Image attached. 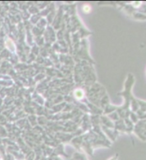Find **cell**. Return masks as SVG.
I'll list each match as a JSON object with an SVG mask.
<instances>
[{
    "instance_id": "cell-1",
    "label": "cell",
    "mask_w": 146,
    "mask_h": 160,
    "mask_svg": "<svg viewBox=\"0 0 146 160\" xmlns=\"http://www.w3.org/2000/svg\"><path fill=\"white\" fill-rule=\"evenodd\" d=\"M74 95H75V97L77 99H82L83 97V90H80V89L76 90L75 93H74Z\"/></svg>"
},
{
    "instance_id": "cell-2",
    "label": "cell",
    "mask_w": 146,
    "mask_h": 160,
    "mask_svg": "<svg viewBox=\"0 0 146 160\" xmlns=\"http://www.w3.org/2000/svg\"><path fill=\"white\" fill-rule=\"evenodd\" d=\"M83 11L85 13H89V12L91 11V7H90L89 5H84V6L83 7Z\"/></svg>"
}]
</instances>
